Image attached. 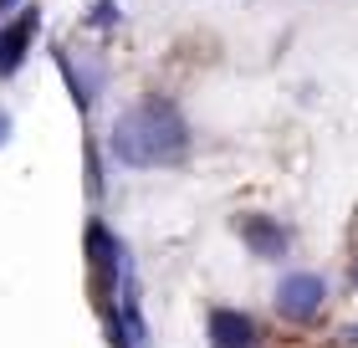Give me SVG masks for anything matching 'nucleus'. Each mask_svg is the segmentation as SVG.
Returning a JSON list of instances; mask_svg holds the SVG:
<instances>
[{
	"instance_id": "obj_1",
	"label": "nucleus",
	"mask_w": 358,
	"mask_h": 348,
	"mask_svg": "<svg viewBox=\"0 0 358 348\" xmlns=\"http://www.w3.org/2000/svg\"><path fill=\"white\" fill-rule=\"evenodd\" d=\"M189 148V128L179 118V108L164 97H149V103H134L113 123V154H118L128 169H164L179 164Z\"/></svg>"
},
{
	"instance_id": "obj_2",
	"label": "nucleus",
	"mask_w": 358,
	"mask_h": 348,
	"mask_svg": "<svg viewBox=\"0 0 358 348\" xmlns=\"http://www.w3.org/2000/svg\"><path fill=\"white\" fill-rule=\"evenodd\" d=\"M322 297H328L322 277L292 272V277H282V287H276V312H282L287 323H313L317 312H322Z\"/></svg>"
},
{
	"instance_id": "obj_3",
	"label": "nucleus",
	"mask_w": 358,
	"mask_h": 348,
	"mask_svg": "<svg viewBox=\"0 0 358 348\" xmlns=\"http://www.w3.org/2000/svg\"><path fill=\"white\" fill-rule=\"evenodd\" d=\"M241 241H246L256 256L276 261V256H287V246H292V230H287V225H276L271 215H241Z\"/></svg>"
},
{
	"instance_id": "obj_4",
	"label": "nucleus",
	"mask_w": 358,
	"mask_h": 348,
	"mask_svg": "<svg viewBox=\"0 0 358 348\" xmlns=\"http://www.w3.org/2000/svg\"><path fill=\"white\" fill-rule=\"evenodd\" d=\"M210 348H256V323L236 307L210 312Z\"/></svg>"
},
{
	"instance_id": "obj_5",
	"label": "nucleus",
	"mask_w": 358,
	"mask_h": 348,
	"mask_svg": "<svg viewBox=\"0 0 358 348\" xmlns=\"http://www.w3.org/2000/svg\"><path fill=\"white\" fill-rule=\"evenodd\" d=\"M36 36V11H21V21L0 26V77H10L26 62V46Z\"/></svg>"
},
{
	"instance_id": "obj_6",
	"label": "nucleus",
	"mask_w": 358,
	"mask_h": 348,
	"mask_svg": "<svg viewBox=\"0 0 358 348\" xmlns=\"http://www.w3.org/2000/svg\"><path fill=\"white\" fill-rule=\"evenodd\" d=\"M87 256H92V272H97V281H103V292H113V281H118V241L108 236V225H87Z\"/></svg>"
},
{
	"instance_id": "obj_7",
	"label": "nucleus",
	"mask_w": 358,
	"mask_h": 348,
	"mask_svg": "<svg viewBox=\"0 0 358 348\" xmlns=\"http://www.w3.org/2000/svg\"><path fill=\"white\" fill-rule=\"evenodd\" d=\"M6 139H10V113L0 108V144H6Z\"/></svg>"
},
{
	"instance_id": "obj_8",
	"label": "nucleus",
	"mask_w": 358,
	"mask_h": 348,
	"mask_svg": "<svg viewBox=\"0 0 358 348\" xmlns=\"http://www.w3.org/2000/svg\"><path fill=\"white\" fill-rule=\"evenodd\" d=\"M10 6H15V0H0V15H10Z\"/></svg>"
}]
</instances>
